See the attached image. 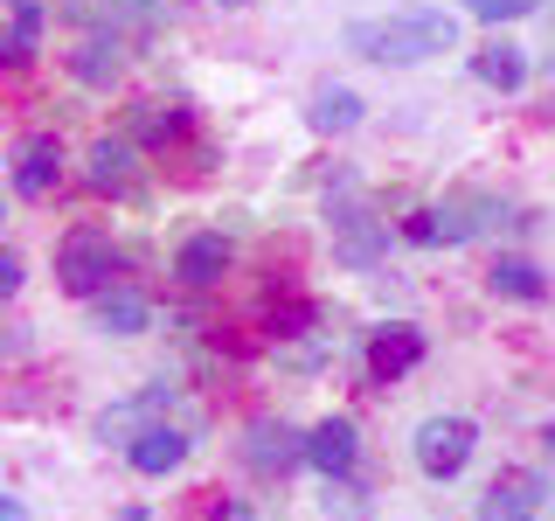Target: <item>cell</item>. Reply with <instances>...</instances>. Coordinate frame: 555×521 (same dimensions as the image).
<instances>
[{"mask_svg": "<svg viewBox=\"0 0 555 521\" xmlns=\"http://www.w3.org/2000/svg\"><path fill=\"white\" fill-rule=\"evenodd\" d=\"M347 49L369 63H430L444 49H459V22L444 8H403L389 22H354L347 28Z\"/></svg>", "mask_w": 555, "mask_h": 521, "instance_id": "1", "label": "cell"}, {"mask_svg": "<svg viewBox=\"0 0 555 521\" xmlns=\"http://www.w3.org/2000/svg\"><path fill=\"white\" fill-rule=\"evenodd\" d=\"M112 271H118V251H112V237H104V230H69V237H63V251H56L63 292L98 300V292L112 285Z\"/></svg>", "mask_w": 555, "mask_h": 521, "instance_id": "2", "label": "cell"}, {"mask_svg": "<svg viewBox=\"0 0 555 521\" xmlns=\"http://www.w3.org/2000/svg\"><path fill=\"white\" fill-rule=\"evenodd\" d=\"M473 445H479L473 417H424V424H416V466H424L430 480H451V473H465Z\"/></svg>", "mask_w": 555, "mask_h": 521, "instance_id": "3", "label": "cell"}, {"mask_svg": "<svg viewBox=\"0 0 555 521\" xmlns=\"http://www.w3.org/2000/svg\"><path fill=\"white\" fill-rule=\"evenodd\" d=\"M354 452H361L354 417H326V424H312V431H306L299 459H306V466H320L326 480H340V473H354Z\"/></svg>", "mask_w": 555, "mask_h": 521, "instance_id": "4", "label": "cell"}, {"mask_svg": "<svg viewBox=\"0 0 555 521\" xmlns=\"http://www.w3.org/2000/svg\"><path fill=\"white\" fill-rule=\"evenodd\" d=\"M416 361H424V334H416L410 320H389V327H375V334H369V376L375 382L410 376Z\"/></svg>", "mask_w": 555, "mask_h": 521, "instance_id": "5", "label": "cell"}, {"mask_svg": "<svg viewBox=\"0 0 555 521\" xmlns=\"http://www.w3.org/2000/svg\"><path fill=\"white\" fill-rule=\"evenodd\" d=\"M49 188H56V132H35V139H22V153H14V195L42 202Z\"/></svg>", "mask_w": 555, "mask_h": 521, "instance_id": "6", "label": "cell"}, {"mask_svg": "<svg viewBox=\"0 0 555 521\" xmlns=\"http://www.w3.org/2000/svg\"><path fill=\"white\" fill-rule=\"evenodd\" d=\"M299 431H292V424H271V417H264V424H250V439H243V459H250L257 466V473H285V466H299Z\"/></svg>", "mask_w": 555, "mask_h": 521, "instance_id": "7", "label": "cell"}, {"mask_svg": "<svg viewBox=\"0 0 555 521\" xmlns=\"http://www.w3.org/2000/svg\"><path fill=\"white\" fill-rule=\"evenodd\" d=\"M83 181H91L98 195H132V188H139L132 147H126V139H98V147H91V167H83Z\"/></svg>", "mask_w": 555, "mask_h": 521, "instance_id": "8", "label": "cell"}, {"mask_svg": "<svg viewBox=\"0 0 555 521\" xmlns=\"http://www.w3.org/2000/svg\"><path fill=\"white\" fill-rule=\"evenodd\" d=\"M340 257H347V265H375V257H382V243H389V223H375L369 216V208H340Z\"/></svg>", "mask_w": 555, "mask_h": 521, "instance_id": "9", "label": "cell"}, {"mask_svg": "<svg viewBox=\"0 0 555 521\" xmlns=\"http://www.w3.org/2000/svg\"><path fill=\"white\" fill-rule=\"evenodd\" d=\"M534 508H542V473H528V480H500L493 494L479 500V521H534Z\"/></svg>", "mask_w": 555, "mask_h": 521, "instance_id": "10", "label": "cell"}, {"mask_svg": "<svg viewBox=\"0 0 555 521\" xmlns=\"http://www.w3.org/2000/svg\"><path fill=\"white\" fill-rule=\"evenodd\" d=\"M222 271H230V243L222 237H188L181 257H173V278H181V285H216Z\"/></svg>", "mask_w": 555, "mask_h": 521, "instance_id": "11", "label": "cell"}, {"mask_svg": "<svg viewBox=\"0 0 555 521\" xmlns=\"http://www.w3.org/2000/svg\"><path fill=\"white\" fill-rule=\"evenodd\" d=\"M126 459L139 466V473H173V466L188 459V439L173 424H153V431H139V439L126 445Z\"/></svg>", "mask_w": 555, "mask_h": 521, "instance_id": "12", "label": "cell"}, {"mask_svg": "<svg viewBox=\"0 0 555 521\" xmlns=\"http://www.w3.org/2000/svg\"><path fill=\"white\" fill-rule=\"evenodd\" d=\"M473 69L486 84H493V91H520V84H528V49H514V42H486L479 56H473Z\"/></svg>", "mask_w": 555, "mask_h": 521, "instance_id": "13", "label": "cell"}, {"mask_svg": "<svg viewBox=\"0 0 555 521\" xmlns=\"http://www.w3.org/2000/svg\"><path fill=\"white\" fill-rule=\"evenodd\" d=\"M98 327L104 334H139V327H146V300H139L132 285H104L98 292Z\"/></svg>", "mask_w": 555, "mask_h": 521, "instance_id": "14", "label": "cell"}, {"mask_svg": "<svg viewBox=\"0 0 555 521\" xmlns=\"http://www.w3.org/2000/svg\"><path fill=\"white\" fill-rule=\"evenodd\" d=\"M486 285H493L500 300H542V292H548V278H542V265H528V257H500Z\"/></svg>", "mask_w": 555, "mask_h": 521, "instance_id": "15", "label": "cell"}, {"mask_svg": "<svg viewBox=\"0 0 555 521\" xmlns=\"http://www.w3.org/2000/svg\"><path fill=\"white\" fill-rule=\"evenodd\" d=\"M312 126H320V132H354L361 126V98L340 91V84H326V91L312 98Z\"/></svg>", "mask_w": 555, "mask_h": 521, "instance_id": "16", "label": "cell"}, {"mask_svg": "<svg viewBox=\"0 0 555 521\" xmlns=\"http://www.w3.org/2000/svg\"><path fill=\"white\" fill-rule=\"evenodd\" d=\"M69 69H77L83 84H112V77H118V49H104V42H83Z\"/></svg>", "mask_w": 555, "mask_h": 521, "instance_id": "17", "label": "cell"}, {"mask_svg": "<svg viewBox=\"0 0 555 521\" xmlns=\"http://www.w3.org/2000/svg\"><path fill=\"white\" fill-rule=\"evenodd\" d=\"M188 118H181V104H139V132L146 139H173Z\"/></svg>", "mask_w": 555, "mask_h": 521, "instance_id": "18", "label": "cell"}, {"mask_svg": "<svg viewBox=\"0 0 555 521\" xmlns=\"http://www.w3.org/2000/svg\"><path fill=\"white\" fill-rule=\"evenodd\" d=\"M465 8H473L479 22H514V14H534L542 0H465Z\"/></svg>", "mask_w": 555, "mask_h": 521, "instance_id": "19", "label": "cell"}, {"mask_svg": "<svg viewBox=\"0 0 555 521\" xmlns=\"http://www.w3.org/2000/svg\"><path fill=\"white\" fill-rule=\"evenodd\" d=\"M14 292H22V257L0 251V300H14Z\"/></svg>", "mask_w": 555, "mask_h": 521, "instance_id": "20", "label": "cell"}, {"mask_svg": "<svg viewBox=\"0 0 555 521\" xmlns=\"http://www.w3.org/2000/svg\"><path fill=\"white\" fill-rule=\"evenodd\" d=\"M0 521H28V508H22V500H8V494H0Z\"/></svg>", "mask_w": 555, "mask_h": 521, "instance_id": "21", "label": "cell"}, {"mask_svg": "<svg viewBox=\"0 0 555 521\" xmlns=\"http://www.w3.org/2000/svg\"><path fill=\"white\" fill-rule=\"evenodd\" d=\"M216 521H250V514H243V508H216Z\"/></svg>", "mask_w": 555, "mask_h": 521, "instance_id": "22", "label": "cell"}, {"mask_svg": "<svg viewBox=\"0 0 555 521\" xmlns=\"http://www.w3.org/2000/svg\"><path fill=\"white\" fill-rule=\"evenodd\" d=\"M14 14H42V0H14Z\"/></svg>", "mask_w": 555, "mask_h": 521, "instance_id": "23", "label": "cell"}, {"mask_svg": "<svg viewBox=\"0 0 555 521\" xmlns=\"http://www.w3.org/2000/svg\"><path fill=\"white\" fill-rule=\"evenodd\" d=\"M126 521H146V508H126Z\"/></svg>", "mask_w": 555, "mask_h": 521, "instance_id": "24", "label": "cell"}]
</instances>
